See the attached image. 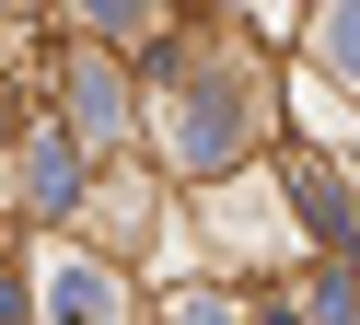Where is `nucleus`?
Here are the masks:
<instances>
[{
	"label": "nucleus",
	"instance_id": "nucleus-1",
	"mask_svg": "<svg viewBox=\"0 0 360 325\" xmlns=\"http://www.w3.org/2000/svg\"><path fill=\"white\" fill-rule=\"evenodd\" d=\"M233 139H244V93L221 82V70L174 93V151H186V162H233Z\"/></svg>",
	"mask_w": 360,
	"mask_h": 325
},
{
	"label": "nucleus",
	"instance_id": "nucleus-2",
	"mask_svg": "<svg viewBox=\"0 0 360 325\" xmlns=\"http://www.w3.org/2000/svg\"><path fill=\"white\" fill-rule=\"evenodd\" d=\"M47 291H58V302H47L58 325H117V279H105V267H82V255L47 279Z\"/></svg>",
	"mask_w": 360,
	"mask_h": 325
},
{
	"label": "nucleus",
	"instance_id": "nucleus-3",
	"mask_svg": "<svg viewBox=\"0 0 360 325\" xmlns=\"http://www.w3.org/2000/svg\"><path fill=\"white\" fill-rule=\"evenodd\" d=\"M70 105H82V128H94V139H117V128H128V82H117V70H82Z\"/></svg>",
	"mask_w": 360,
	"mask_h": 325
},
{
	"label": "nucleus",
	"instance_id": "nucleus-4",
	"mask_svg": "<svg viewBox=\"0 0 360 325\" xmlns=\"http://www.w3.org/2000/svg\"><path fill=\"white\" fill-rule=\"evenodd\" d=\"M326 58L360 82V0H326Z\"/></svg>",
	"mask_w": 360,
	"mask_h": 325
},
{
	"label": "nucleus",
	"instance_id": "nucleus-5",
	"mask_svg": "<svg viewBox=\"0 0 360 325\" xmlns=\"http://www.w3.org/2000/svg\"><path fill=\"white\" fill-rule=\"evenodd\" d=\"M35 209H70V151H35Z\"/></svg>",
	"mask_w": 360,
	"mask_h": 325
},
{
	"label": "nucleus",
	"instance_id": "nucleus-6",
	"mask_svg": "<svg viewBox=\"0 0 360 325\" xmlns=\"http://www.w3.org/2000/svg\"><path fill=\"white\" fill-rule=\"evenodd\" d=\"M82 12H94V23H105V35H140V23H151V12H140V0H82Z\"/></svg>",
	"mask_w": 360,
	"mask_h": 325
},
{
	"label": "nucleus",
	"instance_id": "nucleus-7",
	"mask_svg": "<svg viewBox=\"0 0 360 325\" xmlns=\"http://www.w3.org/2000/svg\"><path fill=\"white\" fill-rule=\"evenodd\" d=\"M174 325H244V314H233V302H210V291H186V314H174Z\"/></svg>",
	"mask_w": 360,
	"mask_h": 325
}]
</instances>
